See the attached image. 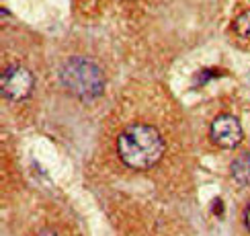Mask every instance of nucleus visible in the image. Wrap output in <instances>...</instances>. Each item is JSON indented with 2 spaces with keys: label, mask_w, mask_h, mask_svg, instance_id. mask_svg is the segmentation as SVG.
Returning <instances> with one entry per match:
<instances>
[{
  "label": "nucleus",
  "mask_w": 250,
  "mask_h": 236,
  "mask_svg": "<svg viewBox=\"0 0 250 236\" xmlns=\"http://www.w3.org/2000/svg\"><path fill=\"white\" fill-rule=\"evenodd\" d=\"M166 144L162 133L150 123H131L117 136V154L125 167L148 171L162 158Z\"/></svg>",
  "instance_id": "nucleus-1"
},
{
  "label": "nucleus",
  "mask_w": 250,
  "mask_h": 236,
  "mask_svg": "<svg viewBox=\"0 0 250 236\" xmlns=\"http://www.w3.org/2000/svg\"><path fill=\"white\" fill-rule=\"evenodd\" d=\"M64 88L82 101H92L105 90V72L88 58H70L60 70Z\"/></svg>",
  "instance_id": "nucleus-2"
},
{
  "label": "nucleus",
  "mask_w": 250,
  "mask_h": 236,
  "mask_svg": "<svg viewBox=\"0 0 250 236\" xmlns=\"http://www.w3.org/2000/svg\"><path fill=\"white\" fill-rule=\"evenodd\" d=\"M0 88H2V95L10 101H23L27 99L35 88V78L31 74V70L21 66V64H13L2 72V78H0Z\"/></svg>",
  "instance_id": "nucleus-3"
},
{
  "label": "nucleus",
  "mask_w": 250,
  "mask_h": 236,
  "mask_svg": "<svg viewBox=\"0 0 250 236\" xmlns=\"http://www.w3.org/2000/svg\"><path fill=\"white\" fill-rule=\"evenodd\" d=\"M209 136L213 140V144H217L220 148H236L238 144L242 142L244 138V131H242V126L234 115L230 113H222L217 115L209 128Z\"/></svg>",
  "instance_id": "nucleus-4"
},
{
  "label": "nucleus",
  "mask_w": 250,
  "mask_h": 236,
  "mask_svg": "<svg viewBox=\"0 0 250 236\" xmlns=\"http://www.w3.org/2000/svg\"><path fill=\"white\" fill-rule=\"evenodd\" d=\"M230 172H232L234 181H238L240 185H250V152H244L234 158Z\"/></svg>",
  "instance_id": "nucleus-5"
},
{
  "label": "nucleus",
  "mask_w": 250,
  "mask_h": 236,
  "mask_svg": "<svg viewBox=\"0 0 250 236\" xmlns=\"http://www.w3.org/2000/svg\"><path fill=\"white\" fill-rule=\"evenodd\" d=\"M234 31L240 37H250V10L242 13L240 17L234 21Z\"/></svg>",
  "instance_id": "nucleus-6"
},
{
  "label": "nucleus",
  "mask_w": 250,
  "mask_h": 236,
  "mask_svg": "<svg viewBox=\"0 0 250 236\" xmlns=\"http://www.w3.org/2000/svg\"><path fill=\"white\" fill-rule=\"evenodd\" d=\"M244 224H246V228H248V232H250V203H248V208H246V212H244Z\"/></svg>",
  "instance_id": "nucleus-7"
},
{
  "label": "nucleus",
  "mask_w": 250,
  "mask_h": 236,
  "mask_svg": "<svg viewBox=\"0 0 250 236\" xmlns=\"http://www.w3.org/2000/svg\"><path fill=\"white\" fill-rule=\"evenodd\" d=\"M39 236H56V232H51V230H43Z\"/></svg>",
  "instance_id": "nucleus-8"
},
{
  "label": "nucleus",
  "mask_w": 250,
  "mask_h": 236,
  "mask_svg": "<svg viewBox=\"0 0 250 236\" xmlns=\"http://www.w3.org/2000/svg\"><path fill=\"white\" fill-rule=\"evenodd\" d=\"M246 80H248V85H250V72H248V76H246Z\"/></svg>",
  "instance_id": "nucleus-9"
}]
</instances>
